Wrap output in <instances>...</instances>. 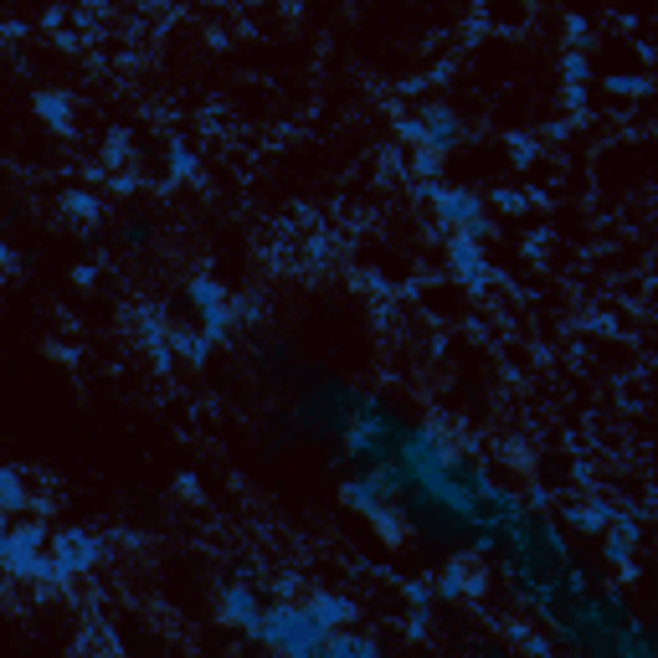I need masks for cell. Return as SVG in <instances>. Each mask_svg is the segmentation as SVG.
I'll return each mask as SVG.
<instances>
[{"label":"cell","mask_w":658,"mask_h":658,"mask_svg":"<svg viewBox=\"0 0 658 658\" xmlns=\"http://www.w3.org/2000/svg\"><path fill=\"white\" fill-rule=\"evenodd\" d=\"M329 633H335V628H324L319 617H314V607L304 602V607H268L252 638H258L263 648L288 653V658H304V653H324Z\"/></svg>","instance_id":"cell-1"},{"label":"cell","mask_w":658,"mask_h":658,"mask_svg":"<svg viewBox=\"0 0 658 658\" xmlns=\"http://www.w3.org/2000/svg\"><path fill=\"white\" fill-rule=\"evenodd\" d=\"M42 525H21V530H11L6 540H0V566H6L16 581H62V571H57V561L52 556H42Z\"/></svg>","instance_id":"cell-2"},{"label":"cell","mask_w":658,"mask_h":658,"mask_svg":"<svg viewBox=\"0 0 658 658\" xmlns=\"http://www.w3.org/2000/svg\"><path fill=\"white\" fill-rule=\"evenodd\" d=\"M417 201H432L437 222L448 232H463V237H484L489 216H484V201L468 196V191H437V186H417Z\"/></svg>","instance_id":"cell-3"},{"label":"cell","mask_w":658,"mask_h":658,"mask_svg":"<svg viewBox=\"0 0 658 658\" xmlns=\"http://www.w3.org/2000/svg\"><path fill=\"white\" fill-rule=\"evenodd\" d=\"M484 587H489V576H484V566L473 561V556H448V566L437 571V581H432V592L443 597V602H468V597H484Z\"/></svg>","instance_id":"cell-4"},{"label":"cell","mask_w":658,"mask_h":658,"mask_svg":"<svg viewBox=\"0 0 658 658\" xmlns=\"http://www.w3.org/2000/svg\"><path fill=\"white\" fill-rule=\"evenodd\" d=\"M98 551H103V540L88 535V530H62V535H52V561H57L62 581H67V576H88V571L98 566Z\"/></svg>","instance_id":"cell-5"},{"label":"cell","mask_w":658,"mask_h":658,"mask_svg":"<svg viewBox=\"0 0 658 658\" xmlns=\"http://www.w3.org/2000/svg\"><path fill=\"white\" fill-rule=\"evenodd\" d=\"M448 263H453V273H458V283L468 288V294H489V268H484L479 237L453 232V242H448Z\"/></svg>","instance_id":"cell-6"},{"label":"cell","mask_w":658,"mask_h":658,"mask_svg":"<svg viewBox=\"0 0 658 658\" xmlns=\"http://www.w3.org/2000/svg\"><path fill=\"white\" fill-rule=\"evenodd\" d=\"M186 304L196 309V319L211 329V335H227V324H232V309H227V299H222V288H216L211 278H196L191 288H186Z\"/></svg>","instance_id":"cell-7"},{"label":"cell","mask_w":658,"mask_h":658,"mask_svg":"<svg viewBox=\"0 0 658 658\" xmlns=\"http://www.w3.org/2000/svg\"><path fill=\"white\" fill-rule=\"evenodd\" d=\"M407 134H412L417 144H427V150H437V155H448L453 144L463 139V129H458V119L448 114V108H427L417 124H407Z\"/></svg>","instance_id":"cell-8"},{"label":"cell","mask_w":658,"mask_h":658,"mask_svg":"<svg viewBox=\"0 0 658 658\" xmlns=\"http://www.w3.org/2000/svg\"><path fill=\"white\" fill-rule=\"evenodd\" d=\"M222 617H227L232 628L258 633V623H263V602H258V592H252V581H227V587H222Z\"/></svg>","instance_id":"cell-9"},{"label":"cell","mask_w":658,"mask_h":658,"mask_svg":"<svg viewBox=\"0 0 658 658\" xmlns=\"http://www.w3.org/2000/svg\"><path fill=\"white\" fill-rule=\"evenodd\" d=\"M566 520H571L576 530H587V535H592V530H607V525L617 520V509H612L607 499H581V504L571 499V504H566Z\"/></svg>","instance_id":"cell-10"},{"label":"cell","mask_w":658,"mask_h":658,"mask_svg":"<svg viewBox=\"0 0 658 658\" xmlns=\"http://www.w3.org/2000/svg\"><path fill=\"white\" fill-rule=\"evenodd\" d=\"M309 607H314V617H319L324 628H345V623H355V602L340 597V592H314Z\"/></svg>","instance_id":"cell-11"},{"label":"cell","mask_w":658,"mask_h":658,"mask_svg":"<svg viewBox=\"0 0 658 658\" xmlns=\"http://www.w3.org/2000/svg\"><path fill=\"white\" fill-rule=\"evenodd\" d=\"M381 653V643L376 638H365V633H329L324 638V658H376Z\"/></svg>","instance_id":"cell-12"},{"label":"cell","mask_w":658,"mask_h":658,"mask_svg":"<svg viewBox=\"0 0 658 658\" xmlns=\"http://www.w3.org/2000/svg\"><path fill=\"white\" fill-rule=\"evenodd\" d=\"M633 545H638V530H633V520H623V515H617V520L607 525V561H612V566H628Z\"/></svg>","instance_id":"cell-13"},{"label":"cell","mask_w":658,"mask_h":658,"mask_svg":"<svg viewBox=\"0 0 658 658\" xmlns=\"http://www.w3.org/2000/svg\"><path fill=\"white\" fill-rule=\"evenodd\" d=\"M36 114H42L52 129H67V119H72V103H67V98H57V93H42V98H36Z\"/></svg>","instance_id":"cell-14"},{"label":"cell","mask_w":658,"mask_h":658,"mask_svg":"<svg viewBox=\"0 0 658 658\" xmlns=\"http://www.w3.org/2000/svg\"><path fill=\"white\" fill-rule=\"evenodd\" d=\"M0 504H6V515H21V509H26L21 473H16V468H6V473H0Z\"/></svg>","instance_id":"cell-15"},{"label":"cell","mask_w":658,"mask_h":658,"mask_svg":"<svg viewBox=\"0 0 658 658\" xmlns=\"http://www.w3.org/2000/svg\"><path fill=\"white\" fill-rule=\"evenodd\" d=\"M170 345H175V355H186V360H206V350H211V340L191 335V329H170Z\"/></svg>","instance_id":"cell-16"},{"label":"cell","mask_w":658,"mask_h":658,"mask_svg":"<svg viewBox=\"0 0 658 658\" xmlns=\"http://www.w3.org/2000/svg\"><path fill=\"white\" fill-rule=\"evenodd\" d=\"M170 175H175V180L196 175V155L186 150V144H170Z\"/></svg>","instance_id":"cell-17"},{"label":"cell","mask_w":658,"mask_h":658,"mask_svg":"<svg viewBox=\"0 0 658 658\" xmlns=\"http://www.w3.org/2000/svg\"><path fill=\"white\" fill-rule=\"evenodd\" d=\"M67 216L72 222H98V201L93 196H67Z\"/></svg>","instance_id":"cell-18"},{"label":"cell","mask_w":658,"mask_h":658,"mask_svg":"<svg viewBox=\"0 0 658 658\" xmlns=\"http://www.w3.org/2000/svg\"><path fill=\"white\" fill-rule=\"evenodd\" d=\"M509 643H520L525 653H551V638H540V633H525V628H509Z\"/></svg>","instance_id":"cell-19"},{"label":"cell","mask_w":658,"mask_h":658,"mask_svg":"<svg viewBox=\"0 0 658 658\" xmlns=\"http://www.w3.org/2000/svg\"><path fill=\"white\" fill-rule=\"evenodd\" d=\"M407 160H412V170H417V175H437V160H443V155L427 150V144H417V150H412Z\"/></svg>","instance_id":"cell-20"},{"label":"cell","mask_w":658,"mask_h":658,"mask_svg":"<svg viewBox=\"0 0 658 658\" xmlns=\"http://www.w3.org/2000/svg\"><path fill=\"white\" fill-rule=\"evenodd\" d=\"M432 597H437V592H432V581H407V602H412L417 612H422Z\"/></svg>","instance_id":"cell-21"},{"label":"cell","mask_w":658,"mask_h":658,"mask_svg":"<svg viewBox=\"0 0 658 658\" xmlns=\"http://www.w3.org/2000/svg\"><path fill=\"white\" fill-rule=\"evenodd\" d=\"M227 581H258V561H252V556H247V561H232V566H227Z\"/></svg>","instance_id":"cell-22"},{"label":"cell","mask_w":658,"mask_h":658,"mask_svg":"<svg viewBox=\"0 0 658 658\" xmlns=\"http://www.w3.org/2000/svg\"><path fill=\"white\" fill-rule=\"evenodd\" d=\"M509 155H515V165H530L535 160V139H525V134L509 139Z\"/></svg>","instance_id":"cell-23"},{"label":"cell","mask_w":658,"mask_h":658,"mask_svg":"<svg viewBox=\"0 0 658 658\" xmlns=\"http://www.w3.org/2000/svg\"><path fill=\"white\" fill-rule=\"evenodd\" d=\"M489 206H499V211H525V196H520V191H494Z\"/></svg>","instance_id":"cell-24"},{"label":"cell","mask_w":658,"mask_h":658,"mask_svg":"<svg viewBox=\"0 0 658 658\" xmlns=\"http://www.w3.org/2000/svg\"><path fill=\"white\" fill-rule=\"evenodd\" d=\"M566 83H571V93L587 83V62H581V57H566Z\"/></svg>","instance_id":"cell-25"},{"label":"cell","mask_w":658,"mask_h":658,"mask_svg":"<svg viewBox=\"0 0 658 658\" xmlns=\"http://www.w3.org/2000/svg\"><path fill=\"white\" fill-rule=\"evenodd\" d=\"M607 88H612V93H623V98H633V93H643V83H638V78H612Z\"/></svg>","instance_id":"cell-26"},{"label":"cell","mask_w":658,"mask_h":658,"mask_svg":"<svg viewBox=\"0 0 658 658\" xmlns=\"http://www.w3.org/2000/svg\"><path fill=\"white\" fill-rule=\"evenodd\" d=\"M150 237H155V227H150V222H129V242H139V247H144Z\"/></svg>","instance_id":"cell-27"}]
</instances>
